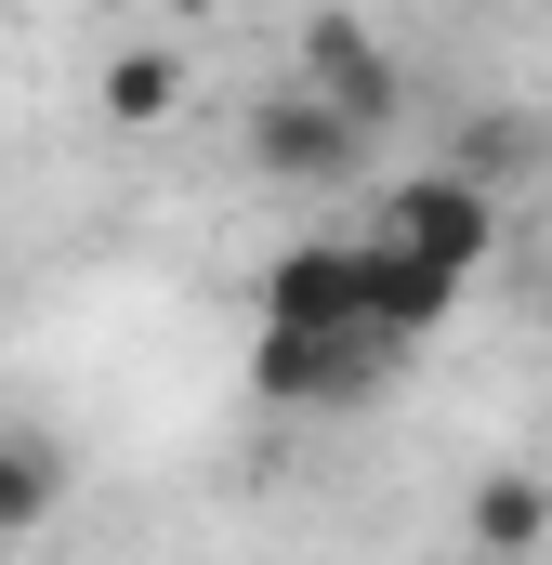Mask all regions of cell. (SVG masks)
Here are the masks:
<instances>
[{"instance_id": "cell-10", "label": "cell", "mask_w": 552, "mask_h": 565, "mask_svg": "<svg viewBox=\"0 0 552 565\" xmlns=\"http://www.w3.org/2000/svg\"><path fill=\"white\" fill-rule=\"evenodd\" d=\"M527 158H540V132H527V119H460V158H447V171H474V184L500 198Z\"/></svg>"}, {"instance_id": "cell-4", "label": "cell", "mask_w": 552, "mask_h": 565, "mask_svg": "<svg viewBox=\"0 0 552 565\" xmlns=\"http://www.w3.org/2000/svg\"><path fill=\"white\" fill-rule=\"evenodd\" d=\"M302 93H316V106H342V119H355L369 145L395 132V106H408L395 53H382V40H369L355 13H316V26H302Z\"/></svg>"}, {"instance_id": "cell-1", "label": "cell", "mask_w": 552, "mask_h": 565, "mask_svg": "<svg viewBox=\"0 0 552 565\" xmlns=\"http://www.w3.org/2000/svg\"><path fill=\"white\" fill-rule=\"evenodd\" d=\"M355 250H382V264H421V277L474 289V264L500 250V198H487L474 171H395V184H369Z\"/></svg>"}, {"instance_id": "cell-2", "label": "cell", "mask_w": 552, "mask_h": 565, "mask_svg": "<svg viewBox=\"0 0 552 565\" xmlns=\"http://www.w3.org/2000/svg\"><path fill=\"white\" fill-rule=\"evenodd\" d=\"M395 369H408V342H382L369 316H342V329H264V342H251L264 408H355V395H382Z\"/></svg>"}, {"instance_id": "cell-3", "label": "cell", "mask_w": 552, "mask_h": 565, "mask_svg": "<svg viewBox=\"0 0 552 565\" xmlns=\"http://www.w3.org/2000/svg\"><path fill=\"white\" fill-rule=\"evenodd\" d=\"M251 171L264 184H355L369 171V132L342 106H316V93H264L251 106Z\"/></svg>"}, {"instance_id": "cell-5", "label": "cell", "mask_w": 552, "mask_h": 565, "mask_svg": "<svg viewBox=\"0 0 552 565\" xmlns=\"http://www.w3.org/2000/svg\"><path fill=\"white\" fill-rule=\"evenodd\" d=\"M342 316H355V237H316V250L264 264V329H342Z\"/></svg>"}, {"instance_id": "cell-7", "label": "cell", "mask_w": 552, "mask_h": 565, "mask_svg": "<svg viewBox=\"0 0 552 565\" xmlns=\"http://www.w3.org/2000/svg\"><path fill=\"white\" fill-rule=\"evenodd\" d=\"M355 316L382 329V342H434L447 316H460V289L421 277V264H382V250H355Z\"/></svg>"}, {"instance_id": "cell-9", "label": "cell", "mask_w": 552, "mask_h": 565, "mask_svg": "<svg viewBox=\"0 0 552 565\" xmlns=\"http://www.w3.org/2000/svg\"><path fill=\"white\" fill-rule=\"evenodd\" d=\"M171 106H184V53H171V40H119V53H106V119H119V132H158Z\"/></svg>"}, {"instance_id": "cell-8", "label": "cell", "mask_w": 552, "mask_h": 565, "mask_svg": "<svg viewBox=\"0 0 552 565\" xmlns=\"http://www.w3.org/2000/svg\"><path fill=\"white\" fill-rule=\"evenodd\" d=\"M66 513V447L40 422H0V540H40Z\"/></svg>"}, {"instance_id": "cell-11", "label": "cell", "mask_w": 552, "mask_h": 565, "mask_svg": "<svg viewBox=\"0 0 552 565\" xmlns=\"http://www.w3.org/2000/svg\"><path fill=\"white\" fill-rule=\"evenodd\" d=\"M474 565H487V553H474Z\"/></svg>"}, {"instance_id": "cell-6", "label": "cell", "mask_w": 552, "mask_h": 565, "mask_svg": "<svg viewBox=\"0 0 552 565\" xmlns=\"http://www.w3.org/2000/svg\"><path fill=\"white\" fill-rule=\"evenodd\" d=\"M460 526H474V553H487V565H540V553H552V487L500 460V473H474V513H460Z\"/></svg>"}]
</instances>
